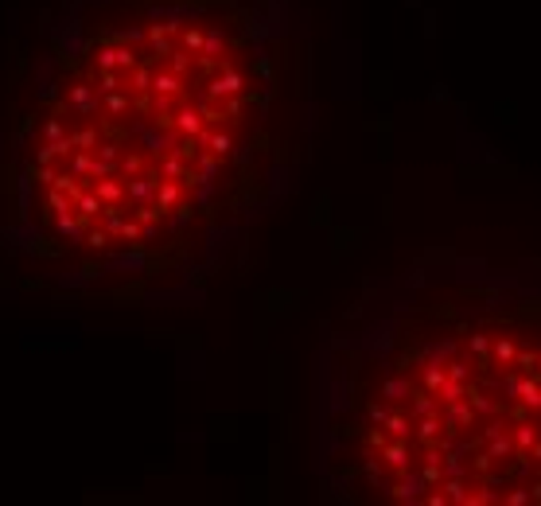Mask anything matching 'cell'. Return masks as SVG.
I'll use <instances>...</instances> for the list:
<instances>
[{"instance_id": "cell-1", "label": "cell", "mask_w": 541, "mask_h": 506, "mask_svg": "<svg viewBox=\"0 0 541 506\" xmlns=\"http://www.w3.org/2000/svg\"><path fill=\"white\" fill-rule=\"evenodd\" d=\"M74 206H78L82 218H94V214H102V211H105V203H102V195H98V191H78Z\"/></svg>"}, {"instance_id": "cell-2", "label": "cell", "mask_w": 541, "mask_h": 506, "mask_svg": "<svg viewBox=\"0 0 541 506\" xmlns=\"http://www.w3.org/2000/svg\"><path fill=\"white\" fill-rule=\"evenodd\" d=\"M176 129L183 132V137H199V132H203V113L199 110H179L176 113Z\"/></svg>"}, {"instance_id": "cell-3", "label": "cell", "mask_w": 541, "mask_h": 506, "mask_svg": "<svg viewBox=\"0 0 541 506\" xmlns=\"http://www.w3.org/2000/svg\"><path fill=\"white\" fill-rule=\"evenodd\" d=\"M94 191H98V195H102V203H117V199L125 195V184H117V179H110V176H105V179H98V184H94Z\"/></svg>"}, {"instance_id": "cell-4", "label": "cell", "mask_w": 541, "mask_h": 506, "mask_svg": "<svg viewBox=\"0 0 541 506\" xmlns=\"http://www.w3.org/2000/svg\"><path fill=\"white\" fill-rule=\"evenodd\" d=\"M66 172H74V176H90V172H94V156H90V152H82V148H78V152H74L70 156V168H66Z\"/></svg>"}, {"instance_id": "cell-5", "label": "cell", "mask_w": 541, "mask_h": 506, "mask_svg": "<svg viewBox=\"0 0 541 506\" xmlns=\"http://www.w3.org/2000/svg\"><path fill=\"white\" fill-rule=\"evenodd\" d=\"M74 144H78L82 152H94V148H98V129L94 125L78 129V132H74Z\"/></svg>"}, {"instance_id": "cell-6", "label": "cell", "mask_w": 541, "mask_h": 506, "mask_svg": "<svg viewBox=\"0 0 541 506\" xmlns=\"http://www.w3.org/2000/svg\"><path fill=\"white\" fill-rule=\"evenodd\" d=\"M94 63H98V70H117V47H98Z\"/></svg>"}, {"instance_id": "cell-7", "label": "cell", "mask_w": 541, "mask_h": 506, "mask_svg": "<svg viewBox=\"0 0 541 506\" xmlns=\"http://www.w3.org/2000/svg\"><path fill=\"white\" fill-rule=\"evenodd\" d=\"M117 86H121V78H117L113 70H98V82H94V90H98V94H113Z\"/></svg>"}, {"instance_id": "cell-8", "label": "cell", "mask_w": 541, "mask_h": 506, "mask_svg": "<svg viewBox=\"0 0 541 506\" xmlns=\"http://www.w3.org/2000/svg\"><path fill=\"white\" fill-rule=\"evenodd\" d=\"M222 43H226V36H222V31L214 28V31H206V39H203V51H206V55H211V59H214V55L222 51Z\"/></svg>"}, {"instance_id": "cell-9", "label": "cell", "mask_w": 541, "mask_h": 506, "mask_svg": "<svg viewBox=\"0 0 541 506\" xmlns=\"http://www.w3.org/2000/svg\"><path fill=\"white\" fill-rule=\"evenodd\" d=\"M59 234H66V238H82V222L70 218V214H59Z\"/></svg>"}, {"instance_id": "cell-10", "label": "cell", "mask_w": 541, "mask_h": 506, "mask_svg": "<svg viewBox=\"0 0 541 506\" xmlns=\"http://www.w3.org/2000/svg\"><path fill=\"white\" fill-rule=\"evenodd\" d=\"M105 110H110V113H125V110H129V97H125L121 90H113V94H105Z\"/></svg>"}, {"instance_id": "cell-11", "label": "cell", "mask_w": 541, "mask_h": 506, "mask_svg": "<svg viewBox=\"0 0 541 506\" xmlns=\"http://www.w3.org/2000/svg\"><path fill=\"white\" fill-rule=\"evenodd\" d=\"M203 31H199V28H187V31H183V47H187V51H203Z\"/></svg>"}, {"instance_id": "cell-12", "label": "cell", "mask_w": 541, "mask_h": 506, "mask_svg": "<svg viewBox=\"0 0 541 506\" xmlns=\"http://www.w3.org/2000/svg\"><path fill=\"white\" fill-rule=\"evenodd\" d=\"M86 242L94 246V250H102V246L110 242V230H90V234H86Z\"/></svg>"}, {"instance_id": "cell-13", "label": "cell", "mask_w": 541, "mask_h": 506, "mask_svg": "<svg viewBox=\"0 0 541 506\" xmlns=\"http://www.w3.org/2000/svg\"><path fill=\"white\" fill-rule=\"evenodd\" d=\"M43 137H47V140H59V137H63V121H59V117H51V121L43 125Z\"/></svg>"}]
</instances>
